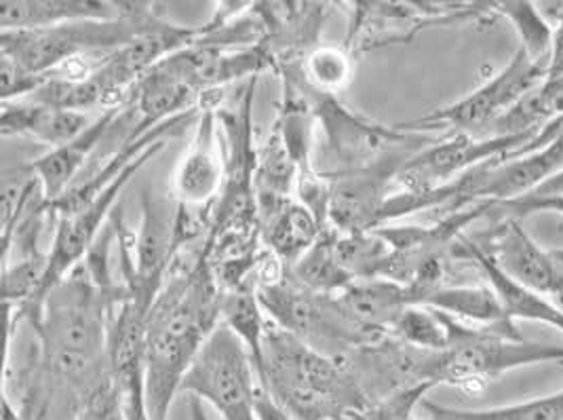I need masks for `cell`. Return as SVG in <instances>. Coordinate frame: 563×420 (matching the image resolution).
I'll return each instance as SVG.
<instances>
[{
    "label": "cell",
    "mask_w": 563,
    "mask_h": 420,
    "mask_svg": "<svg viewBox=\"0 0 563 420\" xmlns=\"http://www.w3.org/2000/svg\"><path fill=\"white\" fill-rule=\"evenodd\" d=\"M220 317H222V323L247 346L254 360V368L257 369L262 362L264 339L271 325V319L266 317L260 305L257 289L250 284L241 288L222 289Z\"/></svg>",
    "instance_id": "cell-18"
},
{
    "label": "cell",
    "mask_w": 563,
    "mask_h": 420,
    "mask_svg": "<svg viewBox=\"0 0 563 420\" xmlns=\"http://www.w3.org/2000/svg\"><path fill=\"white\" fill-rule=\"evenodd\" d=\"M222 288L201 250L181 252L154 298L144 328V383L151 420L169 419L186 374L222 323Z\"/></svg>",
    "instance_id": "cell-1"
},
{
    "label": "cell",
    "mask_w": 563,
    "mask_h": 420,
    "mask_svg": "<svg viewBox=\"0 0 563 420\" xmlns=\"http://www.w3.org/2000/svg\"><path fill=\"white\" fill-rule=\"evenodd\" d=\"M540 132V128H534L487 137L454 133L452 137L431 142L427 148L416 153L397 174V183L404 192H424L450 185L487 161L526 151L537 142Z\"/></svg>",
    "instance_id": "cell-7"
},
{
    "label": "cell",
    "mask_w": 563,
    "mask_h": 420,
    "mask_svg": "<svg viewBox=\"0 0 563 420\" xmlns=\"http://www.w3.org/2000/svg\"><path fill=\"white\" fill-rule=\"evenodd\" d=\"M429 389L431 385H418V387L404 389L376 404H369L358 412H351L342 420H411L413 408L424 401V394Z\"/></svg>",
    "instance_id": "cell-25"
},
{
    "label": "cell",
    "mask_w": 563,
    "mask_h": 420,
    "mask_svg": "<svg viewBox=\"0 0 563 420\" xmlns=\"http://www.w3.org/2000/svg\"><path fill=\"white\" fill-rule=\"evenodd\" d=\"M121 15V2L100 0H2L0 30H45L80 20H112Z\"/></svg>",
    "instance_id": "cell-15"
},
{
    "label": "cell",
    "mask_w": 563,
    "mask_h": 420,
    "mask_svg": "<svg viewBox=\"0 0 563 420\" xmlns=\"http://www.w3.org/2000/svg\"><path fill=\"white\" fill-rule=\"evenodd\" d=\"M547 64L549 62H537L523 49H519L511 64H507L496 77H492L473 93L456 100L454 104L437 108L427 117L397 125L422 133L427 130H452L468 135L489 132V125H496L507 114H511L523 102V98L537 89L547 73Z\"/></svg>",
    "instance_id": "cell-6"
},
{
    "label": "cell",
    "mask_w": 563,
    "mask_h": 420,
    "mask_svg": "<svg viewBox=\"0 0 563 420\" xmlns=\"http://www.w3.org/2000/svg\"><path fill=\"white\" fill-rule=\"evenodd\" d=\"M167 144H156L151 151H146L142 157L135 158L112 185L106 186L102 192L91 203H87L85 208L55 218V231H53L52 245H49V266H47V275H45V281H43L41 296L26 316L22 317L18 323H9V328H18L20 323H24L27 317L38 309V305L49 294V289L55 284H59L73 268H77L78 264L89 256V252L93 250V245L102 236L103 226H108L112 213L117 211L114 210V203L119 201L125 186Z\"/></svg>",
    "instance_id": "cell-8"
},
{
    "label": "cell",
    "mask_w": 563,
    "mask_h": 420,
    "mask_svg": "<svg viewBox=\"0 0 563 420\" xmlns=\"http://www.w3.org/2000/svg\"><path fill=\"white\" fill-rule=\"evenodd\" d=\"M335 300L349 319L374 339L386 336L397 316L413 305L408 288L388 279L353 281L335 296Z\"/></svg>",
    "instance_id": "cell-17"
},
{
    "label": "cell",
    "mask_w": 563,
    "mask_h": 420,
    "mask_svg": "<svg viewBox=\"0 0 563 420\" xmlns=\"http://www.w3.org/2000/svg\"><path fill=\"white\" fill-rule=\"evenodd\" d=\"M218 106L201 108L192 137L179 158L172 192L174 201L188 208H213L227 178V158L218 123Z\"/></svg>",
    "instance_id": "cell-10"
},
{
    "label": "cell",
    "mask_w": 563,
    "mask_h": 420,
    "mask_svg": "<svg viewBox=\"0 0 563 420\" xmlns=\"http://www.w3.org/2000/svg\"><path fill=\"white\" fill-rule=\"evenodd\" d=\"M388 336L418 351L441 353L448 349V328L435 309L410 305L406 307L388 328Z\"/></svg>",
    "instance_id": "cell-22"
},
{
    "label": "cell",
    "mask_w": 563,
    "mask_h": 420,
    "mask_svg": "<svg viewBox=\"0 0 563 420\" xmlns=\"http://www.w3.org/2000/svg\"><path fill=\"white\" fill-rule=\"evenodd\" d=\"M287 277L296 286L321 296H338L342 289L349 288L353 279L338 263L335 231L328 229L312 250H308L298 263L287 268Z\"/></svg>",
    "instance_id": "cell-19"
},
{
    "label": "cell",
    "mask_w": 563,
    "mask_h": 420,
    "mask_svg": "<svg viewBox=\"0 0 563 420\" xmlns=\"http://www.w3.org/2000/svg\"><path fill=\"white\" fill-rule=\"evenodd\" d=\"M461 245L464 256L471 258L484 270L487 286L494 289V294L503 307V313L509 321H515V319L540 321V323H547V325L563 332V311L560 307L551 305L542 294H538L534 289L526 288L523 284L515 281L511 275H507L498 264L494 263V258L482 245L466 241V239H462Z\"/></svg>",
    "instance_id": "cell-16"
},
{
    "label": "cell",
    "mask_w": 563,
    "mask_h": 420,
    "mask_svg": "<svg viewBox=\"0 0 563 420\" xmlns=\"http://www.w3.org/2000/svg\"><path fill=\"white\" fill-rule=\"evenodd\" d=\"M420 406L431 420H563V391L489 410H454L427 399Z\"/></svg>",
    "instance_id": "cell-21"
},
{
    "label": "cell",
    "mask_w": 563,
    "mask_h": 420,
    "mask_svg": "<svg viewBox=\"0 0 563 420\" xmlns=\"http://www.w3.org/2000/svg\"><path fill=\"white\" fill-rule=\"evenodd\" d=\"M4 420H22V419H18V417H4ZM82 420V419H80Z\"/></svg>",
    "instance_id": "cell-28"
},
{
    "label": "cell",
    "mask_w": 563,
    "mask_h": 420,
    "mask_svg": "<svg viewBox=\"0 0 563 420\" xmlns=\"http://www.w3.org/2000/svg\"><path fill=\"white\" fill-rule=\"evenodd\" d=\"M257 389L254 360L224 323L209 336L181 385V394L203 399L222 420H257Z\"/></svg>",
    "instance_id": "cell-5"
},
{
    "label": "cell",
    "mask_w": 563,
    "mask_h": 420,
    "mask_svg": "<svg viewBox=\"0 0 563 420\" xmlns=\"http://www.w3.org/2000/svg\"><path fill=\"white\" fill-rule=\"evenodd\" d=\"M413 155H395L383 163L325 178L330 185L325 220L338 235H357L380 229V215L388 201V186Z\"/></svg>",
    "instance_id": "cell-9"
},
{
    "label": "cell",
    "mask_w": 563,
    "mask_h": 420,
    "mask_svg": "<svg viewBox=\"0 0 563 420\" xmlns=\"http://www.w3.org/2000/svg\"><path fill=\"white\" fill-rule=\"evenodd\" d=\"M91 125L89 117L75 110L41 104L32 100L2 104L0 132L4 137H27L43 146L59 148Z\"/></svg>",
    "instance_id": "cell-14"
},
{
    "label": "cell",
    "mask_w": 563,
    "mask_h": 420,
    "mask_svg": "<svg viewBox=\"0 0 563 420\" xmlns=\"http://www.w3.org/2000/svg\"><path fill=\"white\" fill-rule=\"evenodd\" d=\"M422 307L435 309L443 316L468 321L473 325H494L509 321L503 307L489 286H468V288H435L429 291L422 300Z\"/></svg>",
    "instance_id": "cell-20"
},
{
    "label": "cell",
    "mask_w": 563,
    "mask_h": 420,
    "mask_svg": "<svg viewBox=\"0 0 563 420\" xmlns=\"http://www.w3.org/2000/svg\"><path fill=\"white\" fill-rule=\"evenodd\" d=\"M158 15L148 2H121L112 20H80L45 30L0 32V55L47 80L75 62H98L135 41Z\"/></svg>",
    "instance_id": "cell-3"
},
{
    "label": "cell",
    "mask_w": 563,
    "mask_h": 420,
    "mask_svg": "<svg viewBox=\"0 0 563 420\" xmlns=\"http://www.w3.org/2000/svg\"><path fill=\"white\" fill-rule=\"evenodd\" d=\"M411 420H413V419H411Z\"/></svg>",
    "instance_id": "cell-29"
},
{
    "label": "cell",
    "mask_w": 563,
    "mask_h": 420,
    "mask_svg": "<svg viewBox=\"0 0 563 420\" xmlns=\"http://www.w3.org/2000/svg\"><path fill=\"white\" fill-rule=\"evenodd\" d=\"M500 13H505L519 30L523 38V52L537 62H549L551 49V30L540 18L537 7L532 2H498L494 4Z\"/></svg>",
    "instance_id": "cell-24"
},
{
    "label": "cell",
    "mask_w": 563,
    "mask_h": 420,
    "mask_svg": "<svg viewBox=\"0 0 563 420\" xmlns=\"http://www.w3.org/2000/svg\"><path fill=\"white\" fill-rule=\"evenodd\" d=\"M494 247L486 250L507 275L538 294H555L563 300V270L547 252H542L523 229L507 222L494 236Z\"/></svg>",
    "instance_id": "cell-12"
},
{
    "label": "cell",
    "mask_w": 563,
    "mask_h": 420,
    "mask_svg": "<svg viewBox=\"0 0 563 420\" xmlns=\"http://www.w3.org/2000/svg\"><path fill=\"white\" fill-rule=\"evenodd\" d=\"M264 247L277 256L285 268L298 263L328 231L314 211L296 197L257 210Z\"/></svg>",
    "instance_id": "cell-13"
},
{
    "label": "cell",
    "mask_w": 563,
    "mask_h": 420,
    "mask_svg": "<svg viewBox=\"0 0 563 420\" xmlns=\"http://www.w3.org/2000/svg\"><path fill=\"white\" fill-rule=\"evenodd\" d=\"M302 73L312 91L335 96L353 77V55L342 47H314L305 55Z\"/></svg>",
    "instance_id": "cell-23"
},
{
    "label": "cell",
    "mask_w": 563,
    "mask_h": 420,
    "mask_svg": "<svg viewBox=\"0 0 563 420\" xmlns=\"http://www.w3.org/2000/svg\"><path fill=\"white\" fill-rule=\"evenodd\" d=\"M123 106L103 110L102 114L96 121H91V125L75 140H70L59 148H52L43 157L27 163L30 172L38 178L52 203L62 199L73 186L77 185V178L82 174L87 161L96 153V148L110 137L112 128L117 125L123 112Z\"/></svg>",
    "instance_id": "cell-11"
},
{
    "label": "cell",
    "mask_w": 563,
    "mask_h": 420,
    "mask_svg": "<svg viewBox=\"0 0 563 420\" xmlns=\"http://www.w3.org/2000/svg\"><path fill=\"white\" fill-rule=\"evenodd\" d=\"M500 208L519 213V215H528V213H537V211H558L563 215V197H521L517 201L509 203H498Z\"/></svg>",
    "instance_id": "cell-26"
},
{
    "label": "cell",
    "mask_w": 563,
    "mask_h": 420,
    "mask_svg": "<svg viewBox=\"0 0 563 420\" xmlns=\"http://www.w3.org/2000/svg\"><path fill=\"white\" fill-rule=\"evenodd\" d=\"M448 328V349L435 353L429 380L456 387H482L511 369L555 362L563 364V349L555 344L526 341L512 321L494 325H473L443 316Z\"/></svg>",
    "instance_id": "cell-4"
},
{
    "label": "cell",
    "mask_w": 563,
    "mask_h": 420,
    "mask_svg": "<svg viewBox=\"0 0 563 420\" xmlns=\"http://www.w3.org/2000/svg\"><path fill=\"white\" fill-rule=\"evenodd\" d=\"M190 412H192V420H211L207 417L203 399H199L195 395H190Z\"/></svg>",
    "instance_id": "cell-27"
},
{
    "label": "cell",
    "mask_w": 563,
    "mask_h": 420,
    "mask_svg": "<svg viewBox=\"0 0 563 420\" xmlns=\"http://www.w3.org/2000/svg\"><path fill=\"white\" fill-rule=\"evenodd\" d=\"M256 374L262 389L294 420H342L369 406L355 378L335 357L273 321Z\"/></svg>",
    "instance_id": "cell-2"
}]
</instances>
